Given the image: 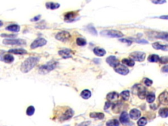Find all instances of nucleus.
<instances>
[{"label": "nucleus", "instance_id": "nucleus-22", "mask_svg": "<svg viewBox=\"0 0 168 126\" xmlns=\"http://www.w3.org/2000/svg\"><path fill=\"white\" fill-rule=\"evenodd\" d=\"M20 26L17 24H11L8 26L7 27H6L5 30H8V31H11V32H18L20 31Z\"/></svg>", "mask_w": 168, "mask_h": 126}, {"label": "nucleus", "instance_id": "nucleus-20", "mask_svg": "<svg viewBox=\"0 0 168 126\" xmlns=\"http://www.w3.org/2000/svg\"><path fill=\"white\" fill-rule=\"evenodd\" d=\"M93 52H94L95 55H97L98 56H103L105 55L106 51L104 49H103V48L97 47L93 49Z\"/></svg>", "mask_w": 168, "mask_h": 126}, {"label": "nucleus", "instance_id": "nucleus-14", "mask_svg": "<svg viewBox=\"0 0 168 126\" xmlns=\"http://www.w3.org/2000/svg\"><path fill=\"white\" fill-rule=\"evenodd\" d=\"M151 35L156 38L162 39L168 41V33L167 32H150Z\"/></svg>", "mask_w": 168, "mask_h": 126}, {"label": "nucleus", "instance_id": "nucleus-39", "mask_svg": "<svg viewBox=\"0 0 168 126\" xmlns=\"http://www.w3.org/2000/svg\"><path fill=\"white\" fill-rule=\"evenodd\" d=\"M144 84H145V85L146 86H150L152 84L153 81L152 80H151V79H150L146 78L145 80L144 81Z\"/></svg>", "mask_w": 168, "mask_h": 126}, {"label": "nucleus", "instance_id": "nucleus-8", "mask_svg": "<svg viewBox=\"0 0 168 126\" xmlns=\"http://www.w3.org/2000/svg\"><path fill=\"white\" fill-rule=\"evenodd\" d=\"M74 111L71 108H69L68 110H67L65 112L64 114H62L61 117H60V121H67L69 120L71 118V117L74 116Z\"/></svg>", "mask_w": 168, "mask_h": 126}, {"label": "nucleus", "instance_id": "nucleus-16", "mask_svg": "<svg viewBox=\"0 0 168 126\" xmlns=\"http://www.w3.org/2000/svg\"><path fill=\"white\" fill-rule=\"evenodd\" d=\"M120 120L121 121V123H123V124H125V125L130 124V121H129V116L126 112H123L122 113V114H121L120 117Z\"/></svg>", "mask_w": 168, "mask_h": 126}, {"label": "nucleus", "instance_id": "nucleus-43", "mask_svg": "<svg viewBox=\"0 0 168 126\" xmlns=\"http://www.w3.org/2000/svg\"><path fill=\"white\" fill-rule=\"evenodd\" d=\"M1 36L2 37H15L16 35H13V34H11V35H7V34H1Z\"/></svg>", "mask_w": 168, "mask_h": 126}, {"label": "nucleus", "instance_id": "nucleus-34", "mask_svg": "<svg viewBox=\"0 0 168 126\" xmlns=\"http://www.w3.org/2000/svg\"><path fill=\"white\" fill-rule=\"evenodd\" d=\"M146 101H147L148 103H152V102L154 101L156 96H155L154 94H148L146 95Z\"/></svg>", "mask_w": 168, "mask_h": 126}, {"label": "nucleus", "instance_id": "nucleus-15", "mask_svg": "<svg viewBox=\"0 0 168 126\" xmlns=\"http://www.w3.org/2000/svg\"><path fill=\"white\" fill-rule=\"evenodd\" d=\"M135 87H137V94L139 96V97L141 98V99H144V98L146 97V91L144 88L142 87V86L140 85H135Z\"/></svg>", "mask_w": 168, "mask_h": 126}, {"label": "nucleus", "instance_id": "nucleus-10", "mask_svg": "<svg viewBox=\"0 0 168 126\" xmlns=\"http://www.w3.org/2000/svg\"><path fill=\"white\" fill-rule=\"evenodd\" d=\"M73 51L69 49H63L59 51V54L63 58H71L72 55H73Z\"/></svg>", "mask_w": 168, "mask_h": 126}, {"label": "nucleus", "instance_id": "nucleus-29", "mask_svg": "<svg viewBox=\"0 0 168 126\" xmlns=\"http://www.w3.org/2000/svg\"><path fill=\"white\" fill-rule=\"evenodd\" d=\"M159 115L161 117H168V108H161L159 111Z\"/></svg>", "mask_w": 168, "mask_h": 126}, {"label": "nucleus", "instance_id": "nucleus-27", "mask_svg": "<svg viewBox=\"0 0 168 126\" xmlns=\"http://www.w3.org/2000/svg\"><path fill=\"white\" fill-rule=\"evenodd\" d=\"M122 62L125 65H127V66H133L135 65V61L131 58H124L122 60Z\"/></svg>", "mask_w": 168, "mask_h": 126}, {"label": "nucleus", "instance_id": "nucleus-26", "mask_svg": "<svg viewBox=\"0 0 168 126\" xmlns=\"http://www.w3.org/2000/svg\"><path fill=\"white\" fill-rule=\"evenodd\" d=\"M89 116L92 118H97L99 119H102L105 117V115H104L103 113L101 112H91Z\"/></svg>", "mask_w": 168, "mask_h": 126}, {"label": "nucleus", "instance_id": "nucleus-13", "mask_svg": "<svg viewBox=\"0 0 168 126\" xmlns=\"http://www.w3.org/2000/svg\"><path fill=\"white\" fill-rule=\"evenodd\" d=\"M106 61L108 64L110 65V66L114 67V68H115V67H116L119 64H120V63H119V60H118V58H117L116 56H108V57L106 58Z\"/></svg>", "mask_w": 168, "mask_h": 126}, {"label": "nucleus", "instance_id": "nucleus-45", "mask_svg": "<svg viewBox=\"0 0 168 126\" xmlns=\"http://www.w3.org/2000/svg\"><path fill=\"white\" fill-rule=\"evenodd\" d=\"M40 15H38V16H35V17L32 18V19L31 20L32 21H38L40 20Z\"/></svg>", "mask_w": 168, "mask_h": 126}, {"label": "nucleus", "instance_id": "nucleus-9", "mask_svg": "<svg viewBox=\"0 0 168 126\" xmlns=\"http://www.w3.org/2000/svg\"><path fill=\"white\" fill-rule=\"evenodd\" d=\"M114 70L121 75H127L129 72V69L125 65L120 64H119L118 66L114 68Z\"/></svg>", "mask_w": 168, "mask_h": 126}, {"label": "nucleus", "instance_id": "nucleus-2", "mask_svg": "<svg viewBox=\"0 0 168 126\" xmlns=\"http://www.w3.org/2000/svg\"><path fill=\"white\" fill-rule=\"evenodd\" d=\"M57 64H58V62L55 61V60H51V61L47 62L46 64L40 66L38 71L41 74H47L54 70L57 67Z\"/></svg>", "mask_w": 168, "mask_h": 126}, {"label": "nucleus", "instance_id": "nucleus-21", "mask_svg": "<svg viewBox=\"0 0 168 126\" xmlns=\"http://www.w3.org/2000/svg\"><path fill=\"white\" fill-rule=\"evenodd\" d=\"M9 53L15 54H26L27 51L24 49H12L9 51Z\"/></svg>", "mask_w": 168, "mask_h": 126}, {"label": "nucleus", "instance_id": "nucleus-11", "mask_svg": "<svg viewBox=\"0 0 168 126\" xmlns=\"http://www.w3.org/2000/svg\"><path fill=\"white\" fill-rule=\"evenodd\" d=\"M0 60L8 64H11L14 61V56L11 53L0 54Z\"/></svg>", "mask_w": 168, "mask_h": 126}, {"label": "nucleus", "instance_id": "nucleus-12", "mask_svg": "<svg viewBox=\"0 0 168 126\" xmlns=\"http://www.w3.org/2000/svg\"><path fill=\"white\" fill-rule=\"evenodd\" d=\"M158 100L159 103L164 106L168 105V92L164 91L159 94L158 97Z\"/></svg>", "mask_w": 168, "mask_h": 126}, {"label": "nucleus", "instance_id": "nucleus-30", "mask_svg": "<svg viewBox=\"0 0 168 126\" xmlns=\"http://www.w3.org/2000/svg\"><path fill=\"white\" fill-rule=\"evenodd\" d=\"M106 125V126H119L120 123L117 119H111V120L108 121Z\"/></svg>", "mask_w": 168, "mask_h": 126}, {"label": "nucleus", "instance_id": "nucleus-1", "mask_svg": "<svg viewBox=\"0 0 168 126\" xmlns=\"http://www.w3.org/2000/svg\"><path fill=\"white\" fill-rule=\"evenodd\" d=\"M40 61L39 57H36V56H30L24 62L22 63L20 66L21 72L26 74L29 72L30 71L32 70L34 67L38 64V62Z\"/></svg>", "mask_w": 168, "mask_h": 126}, {"label": "nucleus", "instance_id": "nucleus-5", "mask_svg": "<svg viewBox=\"0 0 168 126\" xmlns=\"http://www.w3.org/2000/svg\"><path fill=\"white\" fill-rule=\"evenodd\" d=\"M3 43L11 45H22L26 44V41L22 39H5L3 41Z\"/></svg>", "mask_w": 168, "mask_h": 126}, {"label": "nucleus", "instance_id": "nucleus-6", "mask_svg": "<svg viewBox=\"0 0 168 126\" xmlns=\"http://www.w3.org/2000/svg\"><path fill=\"white\" fill-rule=\"evenodd\" d=\"M130 57L135 61L142 62L145 59L146 54L142 52H133L130 54Z\"/></svg>", "mask_w": 168, "mask_h": 126}, {"label": "nucleus", "instance_id": "nucleus-31", "mask_svg": "<svg viewBox=\"0 0 168 126\" xmlns=\"http://www.w3.org/2000/svg\"><path fill=\"white\" fill-rule=\"evenodd\" d=\"M121 96H122V99L124 100H127L129 99V96H130V93H129V91H122V93L120 94Z\"/></svg>", "mask_w": 168, "mask_h": 126}, {"label": "nucleus", "instance_id": "nucleus-41", "mask_svg": "<svg viewBox=\"0 0 168 126\" xmlns=\"http://www.w3.org/2000/svg\"><path fill=\"white\" fill-rule=\"evenodd\" d=\"M91 122L90 121H83L82 123H80L79 125H76V126H88L89 124H90Z\"/></svg>", "mask_w": 168, "mask_h": 126}, {"label": "nucleus", "instance_id": "nucleus-35", "mask_svg": "<svg viewBox=\"0 0 168 126\" xmlns=\"http://www.w3.org/2000/svg\"><path fill=\"white\" fill-rule=\"evenodd\" d=\"M147 123V120L145 117H141L137 121V125L139 126H145Z\"/></svg>", "mask_w": 168, "mask_h": 126}, {"label": "nucleus", "instance_id": "nucleus-44", "mask_svg": "<svg viewBox=\"0 0 168 126\" xmlns=\"http://www.w3.org/2000/svg\"><path fill=\"white\" fill-rule=\"evenodd\" d=\"M110 105H111V102L108 101L106 102L105 103V110H106V109H108L109 107L110 106Z\"/></svg>", "mask_w": 168, "mask_h": 126}, {"label": "nucleus", "instance_id": "nucleus-46", "mask_svg": "<svg viewBox=\"0 0 168 126\" xmlns=\"http://www.w3.org/2000/svg\"><path fill=\"white\" fill-rule=\"evenodd\" d=\"M159 18H161V19H164V20H168V15H163V16H161Z\"/></svg>", "mask_w": 168, "mask_h": 126}, {"label": "nucleus", "instance_id": "nucleus-18", "mask_svg": "<svg viewBox=\"0 0 168 126\" xmlns=\"http://www.w3.org/2000/svg\"><path fill=\"white\" fill-rule=\"evenodd\" d=\"M76 15H77L76 12H69L65 14V20L67 21V22H72V21H73L74 20Z\"/></svg>", "mask_w": 168, "mask_h": 126}, {"label": "nucleus", "instance_id": "nucleus-7", "mask_svg": "<svg viewBox=\"0 0 168 126\" xmlns=\"http://www.w3.org/2000/svg\"><path fill=\"white\" fill-rule=\"evenodd\" d=\"M47 44V40L43 38V37H40V38H38L35 39L32 44L30 45V48L32 49H36L38 47H43V46Z\"/></svg>", "mask_w": 168, "mask_h": 126}, {"label": "nucleus", "instance_id": "nucleus-37", "mask_svg": "<svg viewBox=\"0 0 168 126\" xmlns=\"http://www.w3.org/2000/svg\"><path fill=\"white\" fill-rule=\"evenodd\" d=\"M159 62L161 64H167L168 63V57L167 56H162V57L159 58Z\"/></svg>", "mask_w": 168, "mask_h": 126}, {"label": "nucleus", "instance_id": "nucleus-42", "mask_svg": "<svg viewBox=\"0 0 168 126\" xmlns=\"http://www.w3.org/2000/svg\"><path fill=\"white\" fill-rule=\"evenodd\" d=\"M161 72H165V73H168V65L163 66L162 69H161Z\"/></svg>", "mask_w": 168, "mask_h": 126}, {"label": "nucleus", "instance_id": "nucleus-4", "mask_svg": "<svg viewBox=\"0 0 168 126\" xmlns=\"http://www.w3.org/2000/svg\"><path fill=\"white\" fill-rule=\"evenodd\" d=\"M101 35L103 36L108 37H121L124 34L120 31L117 30H104L101 32Z\"/></svg>", "mask_w": 168, "mask_h": 126}, {"label": "nucleus", "instance_id": "nucleus-25", "mask_svg": "<svg viewBox=\"0 0 168 126\" xmlns=\"http://www.w3.org/2000/svg\"><path fill=\"white\" fill-rule=\"evenodd\" d=\"M80 95L84 99H88L91 96V92L89 89H84L82 91Z\"/></svg>", "mask_w": 168, "mask_h": 126}, {"label": "nucleus", "instance_id": "nucleus-47", "mask_svg": "<svg viewBox=\"0 0 168 126\" xmlns=\"http://www.w3.org/2000/svg\"><path fill=\"white\" fill-rule=\"evenodd\" d=\"M3 22H2V21H1V20H0V27H1V26H3Z\"/></svg>", "mask_w": 168, "mask_h": 126}, {"label": "nucleus", "instance_id": "nucleus-32", "mask_svg": "<svg viewBox=\"0 0 168 126\" xmlns=\"http://www.w3.org/2000/svg\"><path fill=\"white\" fill-rule=\"evenodd\" d=\"M76 43L79 46H85L87 44V41L86 39L82 37H78L76 39Z\"/></svg>", "mask_w": 168, "mask_h": 126}, {"label": "nucleus", "instance_id": "nucleus-28", "mask_svg": "<svg viewBox=\"0 0 168 126\" xmlns=\"http://www.w3.org/2000/svg\"><path fill=\"white\" fill-rule=\"evenodd\" d=\"M159 57L158 55H157V54H150L148 58V60L150 62H159Z\"/></svg>", "mask_w": 168, "mask_h": 126}, {"label": "nucleus", "instance_id": "nucleus-3", "mask_svg": "<svg viewBox=\"0 0 168 126\" xmlns=\"http://www.w3.org/2000/svg\"><path fill=\"white\" fill-rule=\"evenodd\" d=\"M71 34L67 31H61L55 35V38L57 40L63 42V43L69 41L71 39Z\"/></svg>", "mask_w": 168, "mask_h": 126}, {"label": "nucleus", "instance_id": "nucleus-23", "mask_svg": "<svg viewBox=\"0 0 168 126\" xmlns=\"http://www.w3.org/2000/svg\"><path fill=\"white\" fill-rule=\"evenodd\" d=\"M119 94L116 92H111L109 93L107 96H106V98L109 100V101H112V100H116L118 98Z\"/></svg>", "mask_w": 168, "mask_h": 126}, {"label": "nucleus", "instance_id": "nucleus-38", "mask_svg": "<svg viewBox=\"0 0 168 126\" xmlns=\"http://www.w3.org/2000/svg\"><path fill=\"white\" fill-rule=\"evenodd\" d=\"M154 4H163L166 2V0H150Z\"/></svg>", "mask_w": 168, "mask_h": 126}, {"label": "nucleus", "instance_id": "nucleus-33", "mask_svg": "<svg viewBox=\"0 0 168 126\" xmlns=\"http://www.w3.org/2000/svg\"><path fill=\"white\" fill-rule=\"evenodd\" d=\"M35 112V108L33 106H30L28 107L26 110V114L29 116H32Z\"/></svg>", "mask_w": 168, "mask_h": 126}, {"label": "nucleus", "instance_id": "nucleus-36", "mask_svg": "<svg viewBox=\"0 0 168 126\" xmlns=\"http://www.w3.org/2000/svg\"><path fill=\"white\" fill-rule=\"evenodd\" d=\"M88 31L89 32H90L91 33H92L93 35H97V30H95V28L93 26H88Z\"/></svg>", "mask_w": 168, "mask_h": 126}, {"label": "nucleus", "instance_id": "nucleus-24", "mask_svg": "<svg viewBox=\"0 0 168 126\" xmlns=\"http://www.w3.org/2000/svg\"><path fill=\"white\" fill-rule=\"evenodd\" d=\"M60 7V5L59 3H53V2H47L46 3V7L49 9H51V10H54V9H57L59 8Z\"/></svg>", "mask_w": 168, "mask_h": 126}, {"label": "nucleus", "instance_id": "nucleus-40", "mask_svg": "<svg viewBox=\"0 0 168 126\" xmlns=\"http://www.w3.org/2000/svg\"><path fill=\"white\" fill-rule=\"evenodd\" d=\"M120 41L121 42H123V43H127L128 45H131V43H132V41L129 40V39H120Z\"/></svg>", "mask_w": 168, "mask_h": 126}, {"label": "nucleus", "instance_id": "nucleus-17", "mask_svg": "<svg viewBox=\"0 0 168 126\" xmlns=\"http://www.w3.org/2000/svg\"><path fill=\"white\" fill-rule=\"evenodd\" d=\"M129 116L131 119L136 120V119H139L141 116V112L138 109H132L129 112Z\"/></svg>", "mask_w": 168, "mask_h": 126}, {"label": "nucleus", "instance_id": "nucleus-19", "mask_svg": "<svg viewBox=\"0 0 168 126\" xmlns=\"http://www.w3.org/2000/svg\"><path fill=\"white\" fill-rule=\"evenodd\" d=\"M152 47L155 49L163 50V51H168V45H161L160 43L156 42L152 44Z\"/></svg>", "mask_w": 168, "mask_h": 126}]
</instances>
